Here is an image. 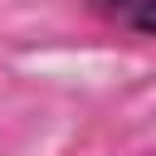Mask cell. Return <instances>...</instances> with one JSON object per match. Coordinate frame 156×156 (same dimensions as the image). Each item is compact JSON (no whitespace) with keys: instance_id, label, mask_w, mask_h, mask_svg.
I'll return each mask as SVG.
<instances>
[{"instance_id":"cell-1","label":"cell","mask_w":156,"mask_h":156,"mask_svg":"<svg viewBox=\"0 0 156 156\" xmlns=\"http://www.w3.org/2000/svg\"><path fill=\"white\" fill-rule=\"evenodd\" d=\"M88 10L112 29L156 39V0H88Z\"/></svg>"}]
</instances>
